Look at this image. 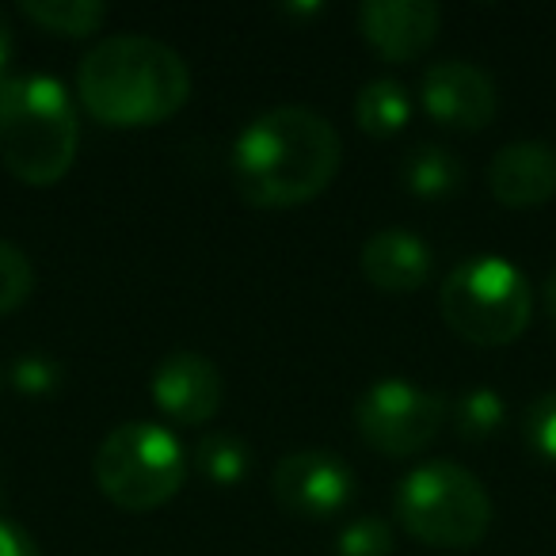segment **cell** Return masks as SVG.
<instances>
[{"label": "cell", "mask_w": 556, "mask_h": 556, "mask_svg": "<svg viewBox=\"0 0 556 556\" xmlns=\"http://www.w3.org/2000/svg\"><path fill=\"white\" fill-rule=\"evenodd\" d=\"M343 141L320 111L270 108L232 146V184L255 210H290L317 199L336 179Z\"/></svg>", "instance_id": "6da1fadb"}, {"label": "cell", "mask_w": 556, "mask_h": 556, "mask_svg": "<svg viewBox=\"0 0 556 556\" xmlns=\"http://www.w3.org/2000/svg\"><path fill=\"white\" fill-rule=\"evenodd\" d=\"M77 92L103 126H153L187 103L191 70L153 35H108L80 62Z\"/></svg>", "instance_id": "7a4b0ae2"}, {"label": "cell", "mask_w": 556, "mask_h": 556, "mask_svg": "<svg viewBox=\"0 0 556 556\" xmlns=\"http://www.w3.org/2000/svg\"><path fill=\"white\" fill-rule=\"evenodd\" d=\"M80 126L62 80L24 73L0 85V161L16 179L50 187L73 168Z\"/></svg>", "instance_id": "3957f363"}, {"label": "cell", "mask_w": 556, "mask_h": 556, "mask_svg": "<svg viewBox=\"0 0 556 556\" xmlns=\"http://www.w3.org/2000/svg\"><path fill=\"white\" fill-rule=\"evenodd\" d=\"M446 325L480 348L515 343L530 328L533 290L526 275L503 255H472L457 263L439 290Z\"/></svg>", "instance_id": "277c9868"}, {"label": "cell", "mask_w": 556, "mask_h": 556, "mask_svg": "<svg viewBox=\"0 0 556 556\" xmlns=\"http://www.w3.org/2000/svg\"><path fill=\"white\" fill-rule=\"evenodd\" d=\"M396 518L424 545L472 548L492 526V500L469 469L427 462L396 484Z\"/></svg>", "instance_id": "5b68a950"}, {"label": "cell", "mask_w": 556, "mask_h": 556, "mask_svg": "<svg viewBox=\"0 0 556 556\" xmlns=\"http://www.w3.org/2000/svg\"><path fill=\"white\" fill-rule=\"evenodd\" d=\"M92 472L100 492L115 507L141 515L179 492L187 477V454L168 427L134 419V424H118L100 442Z\"/></svg>", "instance_id": "8992f818"}, {"label": "cell", "mask_w": 556, "mask_h": 556, "mask_svg": "<svg viewBox=\"0 0 556 556\" xmlns=\"http://www.w3.org/2000/svg\"><path fill=\"white\" fill-rule=\"evenodd\" d=\"M446 416V396L401 378L378 381L355 404L358 434H363L366 446L386 457H412L424 446H431Z\"/></svg>", "instance_id": "52a82bcc"}, {"label": "cell", "mask_w": 556, "mask_h": 556, "mask_svg": "<svg viewBox=\"0 0 556 556\" xmlns=\"http://www.w3.org/2000/svg\"><path fill=\"white\" fill-rule=\"evenodd\" d=\"M270 492L278 507L298 518H332L355 495V472L332 450H294L270 472Z\"/></svg>", "instance_id": "ba28073f"}, {"label": "cell", "mask_w": 556, "mask_h": 556, "mask_svg": "<svg viewBox=\"0 0 556 556\" xmlns=\"http://www.w3.org/2000/svg\"><path fill=\"white\" fill-rule=\"evenodd\" d=\"M149 393H153L156 408L172 419V424L199 427L210 424L222 408L225 381L222 370L199 351H172L156 363L153 378H149Z\"/></svg>", "instance_id": "9c48e42d"}, {"label": "cell", "mask_w": 556, "mask_h": 556, "mask_svg": "<svg viewBox=\"0 0 556 556\" xmlns=\"http://www.w3.org/2000/svg\"><path fill=\"white\" fill-rule=\"evenodd\" d=\"M424 108L431 118L454 130H480L500 111V92L495 80L480 65L446 58L424 73Z\"/></svg>", "instance_id": "30bf717a"}, {"label": "cell", "mask_w": 556, "mask_h": 556, "mask_svg": "<svg viewBox=\"0 0 556 556\" xmlns=\"http://www.w3.org/2000/svg\"><path fill=\"white\" fill-rule=\"evenodd\" d=\"M442 24L431 0H366L358 4V31L386 62H412L434 42Z\"/></svg>", "instance_id": "8fae6325"}, {"label": "cell", "mask_w": 556, "mask_h": 556, "mask_svg": "<svg viewBox=\"0 0 556 556\" xmlns=\"http://www.w3.org/2000/svg\"><path fill=\"white\" fill-rule=\"evenodd\" d=\"M488 191L510 210L541 206L556 194V149L548 141H510L488 164Z\"/></svg>", "instance_id": "7c38bea8"}, {"label": "cell", "mask_w": 556, "mask_h": 556, "mask_svg": "<svg viewBox=\"0 0 556 556\" xmlns=\"http://www.w3.org/2000/svg\"><path fill=\"white\" fill-rule=\"evenodd\" d=\"M358 263H363V275L370 278L378 290H389V294H408V290H419L427 278H431L434 255L419 232L381 229L363 244Z\"/></svg>", "instance_id": "4fadbf2b"}, {"label": "cell", "mask_w": 556, "mask_h": 556, "mask_svg": "<svg viewBox=\"0 0 556 556\" xmlns=\"http://www.w3.org/2000/svg\"><path fill=\"white\" fill-rule=\"evenodd\" d=\"M401 179L412 194H419V199H446V194L462 191L465 164L454 149L424 141V146H416L408 156H404Z\"/></svg>", "instance_id": "5bb4252c"}, {"label": "cell", "mask_w": 556, "mask_h": 556, "mask_svg": "<svg viewBox=\"0 0 556 556\" xmlns=\"http://www.w3.org/2000/svg\"><path fill=\"white\" fill-rule=\"evenodd\" d=\"M355 118L366 134L374 138H389V134H401L404 123L412 118V100H408V88L401 80H370V85L358 88V100H355Z\"/></svg>", "instance_id": "9a60e30c"}, {"label": "cell", "mask_w": 556, "mask_h": 556, "mask_svg": "<svg viewBox=\"0 0 556 556\" xmlns=\"http://www.w3.org/2000/svg\"><path fill=\"white\" fill-rule=\"evenodd\" d=\"M20 12L31 24L47 27L54 35H73V39L100 31L103 20H108V4L103 0H24Z\"/></svg>", "instance_id": "2e32d148"}, {"label": "cell", "mask_w": 556, "mask_h": 556, "mask_svg": "<svg viewBox=\"0 0 556 556\" xmlns=\"http://www.w3.org/2000/svg\"><path fill=\"white\" fill-rule=\"evenodd\" d=\"M194 465H199V472L210 484L232 488L244 480L248 465H252V450H248V442L237 439V434L210 431V434H202L199 446H194Z\"/></svg>", "instance_id": "e0dca14e"}, {"label": "cell", "mask_w": 556, "mask_h": 556, "mask_svg": "<svg viewBox=\"0 0 556 556\" xmlns=\"http://www.w3.org/2000/svg\"><path fill=\"white\" fill-rule=\"evenodd\" d=\"M503 424H507V404L488 386L469 389V393H462V401L454 404V427H457V434L469 442L495 439Z\"/></svg>", "instance_id": "ac0fdd59"}, {"label": "cell", "mask_w": 556, "mask_h": 556, "mask_svg": "<svg viewBox=\"0 0 556 556\" xmlns=\"http://www.w3.org/2000/svg\"><path fill=\"white\" fill-rule=\"evenodd\" d=\"M35 290V267L27 252L12 240L0 237V313H12L31 298Z\"/></svg>", "instance_id": "d6986e66"}, {"label": "cell", "mask_w": 556, "mask_h": 556, "mask_svg": "<svg viewBox=\"0 0 556 556\" xmlns=\"http://www.w3.org/2000/svg\"><path fill=\"white\" fill-rule=\"evenodd\" d=\"M393 526L378 515L348 522L336 538V556H393Z\"/></svg>", "instance_id": "ffe728a7"}, {"label": "cell", "mask_w": 556, "mask_h": 556, "mask_svg": "<svg viewBox=\"0 0 556 556\" xmlns=\"http://www.w3.org/2000/svg\"><path fill=\"white\" fill-rule=\"evenodd\" d=\"M65 381V370L54 355L47 351H27L12 363V386L24 396H50L58 393V386Z\"/></svg>", "instance_id": "44dd1931"}, {"label": "cell", "mask_w": 556, "mask_h": 556, "mask_svg": "<svg viewBox=\"0 0 556 556\" xmlns=\"http://www.w3.org/2000/svg\"><path fill=\"white\" fill-rule=\"evenodd\" d=\"M522 434L533 454H541L545 462H556V389L530 401V408L522 416Z\"/></svg>", "instance_id": "7402d4cb"}, {"label": "cell", "mask_w": 556, "mask_h": 556, "mask_svg": "<svg viewBox=\"0 0 556 556\" xmlns=\"http://www.w3.org/2000/svg\"><path fill=\"white\" fill-rule=\"evenodd\" d=\"M0 556H42V553H39V541L24 526L0 518Z\"/></svg>", "instance_id": "603a6c76"}, {"label": "cell", "mask_w": 556, "mask_h": 556, "mask_svg": "<svg viewBox=\"0 0 556 556\" xmlns=\"http://www.w3.org/2000/svg\"><path fill=\"white\" fill-rule=\"evenodd\" d=\"M9 62H12V27L0 12V85L9 80Z\"/></svg>", "instance_id": "cb8c5ba5"}, {"label": "cell", "mask_w": 556, "mask_h": 556, "mask_svg": "<svg viewBox=\"0 0 556 556\" xmlns=\"http://www.w3.org/2000/svg\"><path fill=\"white\" fill-rule=\"evenodd\" d=\"M541 305H545L548 320H553V325H556V270L545 278V282H541Z\"/></svg>", "instance_id": "d4e9b609"}]
</instances>
